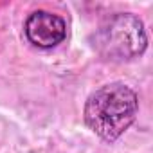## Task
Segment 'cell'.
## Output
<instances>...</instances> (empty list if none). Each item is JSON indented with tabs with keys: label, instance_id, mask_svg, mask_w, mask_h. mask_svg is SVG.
<instances>
[{
	"label": "cell",
	"instance_id": "obj_1",
	"mask_svg": "<svg viewBox=\"0 0 153 153\" xmlns=\"http://www.w3.org/2000/svg\"><path fill=\"white\" fill-rule=\"evenodd\" d=\"M137 112V94L124 83H110L88 96L83 117L96 135L114 142L135 123Z\"/></svg>",
	"mask_w": 153,
	"mask_h": 153
},
{
	"label": "cell",
	"instance_id": "obj_2",
	"mask_svg": "<svg viewBox=\"0 0 153 153\" xmlns=\"http://www.w3.org/2000/svg\"><path fill=\"white\" fill-rule=\"evenodd\" d=\"M148 47L144 24L131 13H117L106 18L94 34V49L106 59L128 61Z\"/></svg>",
	"mask_w": 153,
	"mask_h": 153
},
{
	"label": "cell",
	"instance_id": "obj_3",
	"mask_svg": "<svg viewBox=\"0 0 153 153\" xmlns=\"http://www.w3.org/2000/svg\"><path fill=\"white\" fill-rule=\"evenodd\" d=\"M24 33L29 43H33L38 49H52L59 45L67 36V24L59 15H54L51 11H33L25 24Z\"/></svg>",
	"mask_w": 153,
	"mask_h": 153
}]
</instances>
